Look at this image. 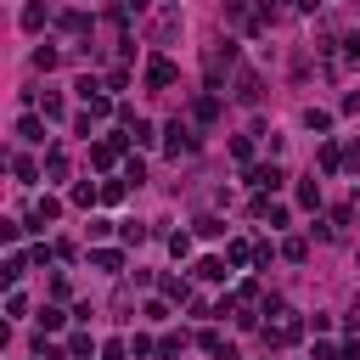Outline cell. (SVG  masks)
<instances>
[{
	"label": "cell",
	"instance_id": "cell-32",
	"mask_svg": "<svg viewBox=\"0 0 360 360\" xmlns=\"http://www.w3.org/2000/svg\"><path fill=\"white\" fill-rule=\"evenodd\" d=\"M11 169H17V180H22V186H28V180H39V169H34V158H22V152L11 158Z\"/></svg>",
	"mask_w": 360,
	"mask_h": 360
},
{
	"label": "cell",
	"instance_id": "cell-23",
	"mask_svg": "<svg viewBox=\"0 0 360 360\" xmlns=\"http://www.w3.org/2000/svg\"><path fill=\"white\" fill-rule=\"evenodd\" d=\"M22 270H28V259H22V253H11V259H6V270H0V281H6V287H17V281H22Z\"/></svg>",
	"mask_w": 360,
	"mask_h": 360
},
{
	"label": "cell",
	"instance_id": "cell-49",
	"mask_svg": "<svg viewBox=\"0 0 360 360\" xmlns=\"http://www.w3.org/2000/svg\"><path fill=\"white\" fill-rule=\"evenodd\" d=\"M39 360H45V354H39Z\"/></svg>",
	"mask_w": 360,
	"mask_h": 360
},
{
	"label": "cell",
	"instance_id": "cell-41",
	"mask_svg": "<svg viewBox=\"0 0 360 360\" xmlns=\"http://www.w3.org/2000/svg\"><path fill=\"white\" fill-rule=\"evenodd\" d=\"M276 253H281V248H276V242H253V259H259V264H264V270H270V259H276Z\"/></svg>",
	"mask_w": 360,
	"mask_h": 360
},
{
	"label": "cell",
	"instance_id": "cell-25",
	"mask_svg": "<svg viewBox=\"0 0 360 360\" xmlns=\"http://www.w3.org/2000/svg\"><path fill=\"white\" fill-rule=\"evenodd\" d=\"M304 124H309L315 135H326V129H332V112H326V107H309V112H304Z\"/></svg>",
	"mask_w": 360,
	"mask_h": 360
},
{
	"label": "cell",
	"instance_id": "cell-21",
	"mask_svg": "<svg viewBox=\"0 0 360 360\" xmlns=\"http://www.w3.org/2000/svg\"><path fill=\"white\" fill-rule=\"evenodd\" d=\"M118 242H124V248L146 242V225H141V219H124V225H118Z\"/></svg>",
	"mask_w": 360,
	"mask_h": 360
},
{
	"label": "cell",
	"instance_id": "cell-12",
	"mask_svg": "<svg viewBox=\"0 0 360 360\" xmlns=\"http://www.w3.org/2000/svg\"><path fill=\"white\" fill-rule=\"evenodd\" d=\"M45 17H51V11H45V0H28V6H22V17H17V22H22V28H28V34H34V28H45Z\"/></svg>",
	"mask_w": 360,
	"mask_h": 360
},
{
	"label": "cell",
	"instance_id": "cell-43",
	"mask_svg": "<svg viewBox=\"0 0 360 360\" xmlns=\"http://www.w3.org/2000/svg\"><path fill=\"white\" fill-rule=\"evenodd\" d=\"M56 62H62V56H56L51 45H39V51H34V68H56Z\"/></svg>",
	"mask_w": 360,
	"mask_h": 360
},
{
	"label": "cell",
	"instance_id": "cell-1",
	"mask_svg": "<svg viewBox=\"0 0 360 360\" xmlns=\"http://www.w3.org/2000/svg\"><path fill=\"white\" fill-rule=\"evenodd\" d=\"M180 28H186V11L169 0V6H158V17H152V28H146V39H152V45H174V39H180Z\"/></svg>",
	"mask_w": 360,
	"mask_h": 360
},
{
	"label": "cell",
	"instance_id": "cell-46",
	"mask_svg": "<svg viewBox=\"0 0 360 360\" xmlns=\"http://www.w3.org/2000/svg\"><path fill=\"white\" fill-rule=\"evenodd\" d=\"M39 354H45V360H73V349H51V343H45Z\"/></svg>",
	"mask_w": 360,
	"mask_h": 360
},
{
	"label": "cell",
	"instance_id": "cell-31",
	"mask_svg": "<svg viewBox=\"0 0 360 360\" xmlns=\"http://www.w3.org/2000/svg\"><path fill=\"white\" fill-rule=\"evenodd\" d=\"M231 158H242V163H253V135H231Z\"/></svg>",
	"mask_w": 360,
	"mask_h": 360
},
{
	"label": "cell",
	"instance_id": "cell-6",
	"mask_svg": "<svg viewBox=\"0 0 360 360\" xmlns=\"http://www.w3.org/2000/svg\"><path fill=\"white\" fill-rule=\"evenodd\" d=\"M174 79H180V68H174L169 56H152V62H146V84H152V90H169Z\"/></svg>",
	"mask_w": 360,
	"mask_h": 360
},
{
	"label": "cell",
	"instance_id": "cell-9",
	"mask_svg": "<svg viewBox=\"0 0 360 360\" xmlns=\"http://www.w3.org/2000/svg\"><path fill=\"white\" fill-rule=\"evenodd\" d=\"M45 124H51V118H39V112L17 118V141H34V146H39V141H45Z\"/></svg>",
	"mask_w": 360,
	"mask_h": 360
},
{
	"label": "cell",
	"instance_id": "cell-28",
	"mask_svg": "<svg viewBox=\"0 0 360 360\" xmlns=\"http://www.w3.org/2000/svg\"><path fill=\"white\" fill-rule=\"evenodd\" d=\"M68 349H73V360H90V354H96V338H90V332H73Z\"/></svg>",
	"mask_w": 360,
	"mask_h": 360
},
{
	"label": "cell",
	"instance_id": "cell-19",
	"mask_svg": "<svg viewBox=\"0 0 360 360\" xmlns=\"http://www.w3.org/2000/svg\"><path fill=\"white\" fill-rule=\"evenodd\" d=\"M180 349H186V332H163L158 338V360H174Z\"/></svg>",
	"mask_w": 360,
	"mask_h": 360
},
{
	"label": "cell",
	"instance_id": "cell-13",
	"mask_svg": "<svg viewBox=\"0 0 360 360\" xmlns=\"http://www.w3.org/2000/svg\"><path fill=\"white\" fill-rule=\"evenodd\" d=\"M90 163H96V169H112V163H118V146H112V141H96V146H90Z\"/></svg>",
	"mask_w": 360,
	"mask_h": 360
},
{
	"label": "cell",
	"instance_id": "cell-40",
	"mask_svg": "<svg viewBox=\"0 0 360 360\" xmlns=\"http://www.w3.org/2000/svg\"><path fill=\"white\" fill-rule=\"evenodd\" d=\"M34 214H39V219H56V214H62V202H56V197H39V202H34Z\"/></svg>",
	"mask_w": 360,
	"mask_h": 360
},
{
	"label": "cell",
	"instance_id": "cell-24",
	"mask_svg": "<svg viewBox=\"0 0 360 360\" xmlns=\"http://www.w3.org/2000/svg\"><path fill=\"white\" fill-rule=\"evenodd\" d=\"M197 276H202V281H225L231 270H225V259H197Z\"/></svg>",
	"mask_w": 360,
	"mask_h": 360
},
{
	"label": "cell",
	"instance_id": "cell-35",
	"mask_svg": "<svg viewBox=\"0 0 360 360\" xmlns=\"http://www.w3.org/2000/svg\"><path fill=\"white\" fill-rule=\"evenodd\" d=\"M197 236H225V219H219V214H202V219H197Z\"/></svg>",
	"mask_w": 360,
	"mask_h": 360
},
{
	"label": "cell",
	"instance_id": "cell-2",
	"mask_svg": "<svg viewBox=\"0 0 360 360\" xmlns=\"http://www.w3.org/2000/svg\"><path fill=\"white\" fill-rule=\"evenodd\" d=\"M231 68H236V45H231V39H219V45H208V56H202V79H208V90H219Z\"/></svg>",
	"mask_w": 360,
	"mask_h": 360
},
{
	"label": "cell",
	"instance_id": "cell-33",
	"mask_svg": "<svg viewBox=\"0 0 360 360\" xmlns=\"http://www.w3.org/2000/svg\"><path fill=\"white\" fill-rule=\"evenodd\" d=\"M124 180H129V186H141V180H146V163H141V158H135V152H129V158H124Z\"/></svg>",
	"mask_w": 360,
	"mask_h": 360
},
{
	"label": "cell",
	"instance_id": "cell-20",
	"mask_svg": "<svg viewBox=\"0 0 360 360\" xmlns=\"http://www.w3.org/2000/svg\"><path fill=\"white\" fill-rule=\"evenodd\" d=\"M62 34H90V11H62Z\"/></svg>",
	"mask_w": 360,
	"mask_h": 360
},
{
	"label": "cell",
	"instance_id": "cell-26",
	"mask_svg": "<svg viewBox=\"0 0 360 360\" xmlns=\"http://www.w3.org/2000/svg\"><path fill=\"white\" fill-rule=\"evenodd\" d=\"M129 141H135V146H152V141H158V129H152L146 118H135V124H129Z\"/></svg>",
	"mask_w": 360,
	"mask_h": 360
},
{
	"label": "cell",
	"instance_id": "cell-27",
	"mask_svg": "<svg viewBox=\"0 0 360 360\" xmlns=\"http://www.w3.org/2000/svg\"><path fill=\"white\" fill-rule=\"evenodd\" d=\"M62 321H68V315H62L56 304H45V309H39V332H62Z\"/></svg>",
	"mask_w": 360,
	"mask_h": 360
},
{
	"label": "cell",
	"instance_id": "cell-7",
	"mask_svg": "<svg viewBox=\"0 0 360 360\" xmlns=\"http://www.w3.org/2000/svg\"><path fill=\"white\" fill-rule=\"evenodd\" d=\"M281 180H287V174H281L276 163H253V169H248V186H253V191H281Z\"/></svg>",
	"mask_w": 360,
	"mask_h": 360
},
{
	"label": "cell",
	"instance_id": "cell-47",
	"mask_svg": "<svg viewBox=\"0 0 360 360\" xmlns=\"http://www.w3.org/2000/svg\"><path fill=\"white\" fill-rule=\"evenodd\" d=\"M315 6H321V0H292V11H315Z\"/></svg>",
	"mask_w": 360,
	"mask_h": 360
},
{
	"label": "cell",
	"instance_id": "cell-22",
	"mask_svg": "<svg viewBox=\"0 0 360 360\" xmlns=\"http://www.w3.org/2000/svg\"><path fill=\"white\" fill-rule=\"evenodd\" d=\"M281 259L304 264V259H309V242H304V236H287V242H281Z\"/></svg>",
	"mask_w": 360,
	"mask_h": 360
},
{
	"label": "cell",
	"instance_id": "cell-37",
	"mask_svg": "<svg viewBox=\"0 0 360 360\" xmlns=\"http://www.w3.org/2000/svg\"><path fill=\"white\" fill-rule=\"evenodd\" d=\"M84 112H90V118H107V112H112V101H107V96H101V90H96V96H90V101H84Z\"/></svg>",
	"mask_w": 360,
	"mask_h": 360
},
{
	"label": "cell",
	"instance_id": "cell-48",
	"mask_svg": "<svg viewBox=\"0 0 360 360\" xmlns=\"http://www.w3.org/2000/svg\"><path fill=\"white\" fill-rule=\"evenodd\" d=\"M214 360H236V349H231V343H225V349H219V354H214Z\"/></svg>",
	"mask_w": 360,
	"mask_h": 360
},
{
	"label": "cell",
	"instance_id": "cell-3",
	"mask_svg": "<svg viewBox=\"0 0 360 360\" xmlns=\"http://www.w3.org/2000/svg\"><path fill=\"white\" fill-rule=\"evenodd\" d=\"M163 152H169V158H191V152H197V129H191L186 118L163 124Z\"/></svg>",
	"mask_w": 360,
	"mask_h": 360
},
{
	"label": "cell",
	"instance_id": "cell-34",
	"mask_svg": "<svg viewBox=\"0 0 360 360\" xmlns=\"http://www.w3.org/2000/svg\"><path fill=\"white\" fill-rule=\"evenodd\" d=\"M124 191H129V180H101V202H124Z\"/></svg>",
	"mask_w": 360,
	"mask_h": 360
},
{
	"label": "cell",
	"instance_id": "cell-14",
	"mask_svg": "<svg viewBox=\"0 0 360 360\" xmlns=\"http://www.w3.org/2000/svg\"><path fill=\"white\" fill-rule=\"evenodd\" d=\"M45 174H51V180H68V152H62V146L45 152Z\"/></svg>",
	"mask_w": 360,
	"mask_h": 360
},
{
	"label": "cell",
	"instance_id": "cell-16",
	"mask_svg": "<svg viewBox=\"0 0 360 360\" xmlns=\"http://www.w3.org/2000/svg\"><path fill=\"white\" fill-rule=\"evenodd\" d=\"M298 208H321V180H298Z\"/></svg>",
	"mask_w": 360,
	"mask_h": 360
},
{
	"label": "cell",
	"instance_id": "cell-17",
	"mask_svg": "<svg viewBox=\"0 0 360 360\" xmlns=\"http://www.w3.org/2000/svg\"><path fill=\"white\" fill-rule=\"evenodd\" d=\"M248 259H253V242H242V236H236V242L225 248V264H231V270H242Z\"/></svg>",
	"mask_w": 360,
	"mask_h": 360
},
{
	"label": "cell",
	"instance_id": "cell-44",
	"mask_svg": "<svg viewBox=\"0 0 360 360\" xmlns=\"http://www.w3.org/2000/svg\"><path fill=\"white\" fill-rule=\"evenodd\" d=\"M315 360H343V343H315Z\"/></svg>",
	"mask_w": 360,
	"mask_h": 360
},
{
	"label": "cell",
	"instance_id": "cell-39",
	"mask_svg": "<svg viewBox=\"0 0 360 360\" xmlns=\"http://www.w3.org/2000/svg\"><path fill=\"white\" fill-rule=\"evenodd\" d=\"M6 315H11V321H17V315H28V298H22V292H17V287H11V292H6Z\"/></svg>",
	"mask_w": 360,
	"mask_h": 360
},
{
	"label": "cell",
	"instance_id": "cell-10",
	"mask_svg": "<svg viewBox=\"0 0 360 360\" xmlns=\"http://www.w3.org/2000/svg\"><path fill=\"white\" fill-rule=\"evenodd\" d=\"M315 163H321V174H338V169H343V146H338V141H321Z\"/></svg>",
	"mask_w": 360,
	"mask_h": 360
},
{
	"label": "cell",
	"instance_id": "cell-38",
	"mask_svg": "<svg viewBox=\"0 0 360 360\" xmlns=\"http://www.w3.org/2000/svg\"><path fill=\"white\" fill-rule=\"evenodd\" d=\"M169 253L186 259V253H191V231H174V236H169Z\"/></svg>",
	"mask_w": 360,
	"mask_h": 360
},
{
	"label": "cell",
	"instance_id": "cell-45",
	"mask_svg": "<svg viewBox=\"0 0 360 360\" xmlns=\"http://www.w3.org/2000/svg\"><path fill=\"white\" fill-rule=\"evenodd\" d=\"M343 163H349V169H360V135H354V141L343 146Z\"/></svg>",
	"mask_w": 360,
	"mask_h": 360
},
{
	"label": "cell",
	"instance_id": "cell-42",
	"mask_svg": "<svg viewBox=\"0 0 360 360\" xmlns=\"http://www.w3.org/2000/svg\"><path fill=\"white\" fill-rule=\"evenodd\" d=\"M197 343H202V349H208V354H219V349H225V343H219V332H214V326H202V332H197Z\"/></svg>",
	"mask_w": 360,
	"mask_h": 360
},
{
	"label": "cell",
	"instance_id": "cell-5",
	"mask_svg": "<svg viewBox=\"0 0 360 360\" xmlns=\"http://www.w3.org/2000/svg\"><path fill=\"white\" fill-rule=\"evenodd\" d=\"M231 96H236L242 107H259V101H264V84H259V73H253V68H236V79H231Z\"/></svg>",
	"mask_w": 360,
	"mask_h": 360
},
{
	"label": "cell",
	"instance_id": "cell-29",
	"mask_svg": "<svg viewBox=\"0 0 360 360\" xmlns=\"http://www.w3.org/2000/svg\"><path fill=\"white\" fill-rule=\"evenodd\" d=\"M129 354H135V360H146V354H158V338H146V332H135V338H129Z\"/></svg>",
	"mask_w": 360,
	"mask_h": 360
},
{
	"label": "cell",
	"instance_id": "cell-8",
	"mask_svg": "<svg viewBox=\"0 0 360 360\" xmlns=\"http://www.w3.org/2000/svg\"><path fill=\"white\" fill-rule=\"evenodd\" d=\"M191 118H197V124H214V118H219V96H214V90H202V96L191 101Z\"/></svg>",
	"mask_w": 360,
	"mask_h": 360
},
{
	"label": "cell",
	"instance_id": "cell-15",
	"mask_svg": "<svg viewBox=\"0 0 360 360\" xmlns=\"http://www.w3.org/2000/svg\"><path fill=\"white\" fill-rule=\"evenodd\" d=\"M90 202H101V186L96 180H79L73 186V208H90Z\"/></svg>",
	"mask_w": 360,
	"mask_h": 360
},
{
	"label": "cell",
	"instance_id": "cell-4",
	"mask_svg": "<svg viewBox=\"0 0 360 360\" xmlns=\"http://www.w3.org/2000/svg\"><path fill=\"white\" fill-rule=\"evenodd\" d=\"M304 338V321L292 315V309H276V326H264V343L270 349H287V343H298Z\"/></svg>",
	"mask_w": 360,
	"mask_h": 360
},
{
	"label": "cell",
	"instance_id": "cell-18",
	"mask_svg": "<svg viewBox=\"0 0 360 360\" xmlns=\"http://www.w3.org/2000/svg\"><path fill=\"white\" fill-rule=\"evenodd\" d=\"M90 264H96V270H124V253H118V248H96Z\"/></svg>",
	"mask_w": 360,
	"mask_h": 360
},
{
	"label": "cell",
	"instance_id": "cell-30",
	"mask_svg": "<svg viewBox=\"0 0 360 360\" xmlns=\"http://www.w3.org/2000/svg\"><path fill=\"white\" fill-rule=\"evenodd\" d=\"M39 118H62V96H56V90L39 96Z\"/></svg>",
	"mask_w": 360,
	"mask_h": 360
},
{
	"label": "cell",
	"instance_id": "cell-36",
	"mask_svg": "<svg viewBox=\"0 0 360 360\" xmlns=\"http://www.w3.org/2000/svg\"><path fill=\"white\" fill-rule=\"evenodd\" d=\"M101 360H129V343H124V338H107V343H101Z\"/></svg>",
	"mask_w": 360,
	"mask_h": 360
},
{
	"label": "cell",
	"instance_id": "cell-11",
	"mask_svg": "<svg viewBox=\"0 0 360 360\" xmlns=\"http://www.w3.org/2000/svg\"><path fill=\"white\" fill-rule=\"evenodd\" d=\"M158 287H163V298H169V304H191V281H180V276H163Z\"/></svg>",
	"mask_w": 360,
	"mask_h": 360
}]
</instances>
